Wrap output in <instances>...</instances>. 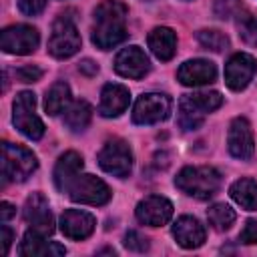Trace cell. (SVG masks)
<instances>
[{
    "mask_svg": "<svg viewBox=\"0 0 257 257\" xmlns=\"http://www.w3.org/2000/svg\"><path fill=\"white\" fill-rule=\"evenodd\" d=\"M233 201L247 211H257V183L253 179H239L229 189Z\"/></svg>",
    "mask_w": 257,
    "mask_h": 257,
    "instance_id": "cell-22",
    "label": "cell"
},
{
    "mask_svg": "<svg viewBox=\"0 0 257 257\" xmlns=\"http://www.w3.org/2000/svg\"><path fill=\"white\" fill-rule=\"evenodd\" d=\"M227 147H229V153L235 159H241V161L251 159V155L255 151V143H253L251 126L245 118L239 116L231 122L229 135H227Z\"/></svg>",
    "mask_w": 257,
    "mask_h": 257,
    "instance_id": "cell-13",
    "label": "cell"
},
{
    "mask_svg": "<svg viewBox=\"0 0 257 257\" xmlns=\"http://www.w3.org/2000/svg\"><path fill=\"white\" fill-rule=\"evenodd\" d=\"M241 6V0H215V14L219 18H231L237 16Z\"/></svg>",
    "mask_w": 257,
    "mask_h": 257,
    "instance_id": "cell-30",
    "label": "cell"
},
{
    "mask_svg": "<svg viewBox=\"0 0 257 257\" xmlns=\"http://www.w3.org/2000/svg\"><path fill=\"white\" fill-rule=\"evenodd\" d=\"M66 191L74 203L84 205H104L110 199V189L94 175H76Z\"/></svg>",
    "mask_w": 257,
    "mask_h": 257,
    "instance_id": "cell-6",
    "label": "cell"
},
{
    "mask_svg": "<svg viewBox=\"0 0 257 257\" xmlns=\"http://www.w3.org/2000/svg\"><path fill=\"white\" fill-rule=\"evenodd\" d=\"M203 120H205V112L193 104L189 94H183V98L179 100V124L185 131H195L203 124Z\"/></svg>",
    "mask_w": 257,
    "mask_h": 257,
    "instance_id": "cell-24",
    "label": "cell"
},
{
    "mask_svg": "<svg viewBox=\"0 0 257 257\" xmlns=\"http://www.w3.org/2000/svg\"><path fill=\"white\" fill-rule=\"evenodd\" d=\"M36 157L22 145L2 143V177L4 181H24L36 169Z\"/></svg>",
    "mask_w": 257,
    "mask_h": 257,
    "instance_id": "cell-3",
    "label": "cell"
},
{
    "mask_svg": "<svg viewBox=\"0 0 257 257\" xmlns=\"http://www.w3.org/2000/svg\"><path fill=\"white\" fill-rule=\"evenodd\" d=\"M42 76V68L34 66V64H24L16 70V78L20 82H36Z\"/></svg>",
    "mask_w": 257,
    "mask_h": 257,
    "instance_id": "cell-31",
    "label": "cell"
},
{
    "mask_svg": "<svg viewBox=\"0 0 257 257\" xmlns=\"http://www.w3.org/2000/svg\"><path fill=\"white\" fill-rule=\"evenodd\" d=\"M173 237L177 239V243L185 249H195L199 245H203L205 241V229L203 225L195 219V217H179L177 223L173 225Z\"/></svg>",
    "mask_w": 257,
    "mask_h": 257,
    "instance_id": "cell-18",
    "label": "cell"
},
{
    "mask_svg": "<svg viewBox=\"0 0 257 257\" xmlns=\"http://www.w3.org/2000/svg\"><path fill=\"white\" fill-rule=\"evenodd\" d=\"M207 219H209V223H211V227H213L215 231H227V229L235 223L237 215H235V211H233L229 205L217 203V205L209 207Z\"/></svg>",
    "mask_w": 257,
    "mask_h": 257,
    "instance_id": "cell-26",
    "label": "cell"
},
{
    "mask_svg": "<svg viewBox=\"0 0 257 257\" xmlns=\"http://www.w3.org/2000/svg\"><path fill=\"white\" fill-rule=\"evenodd\" d=\"M80 169H82V157L78 153H74V151L64 153L58 159L56 167H54V183H56V189L58 191L68 189V185L74 181V177L80 173Z\"/></svg>",
    "mask_w": 257,
    "mask_h": 257,
    "instance_id": "cell-20",
    "label": "cell"
},
{
    "mask_svg": "<svg viewBox=\"0 0 257 257\" xmlns=\"http://www.w3.org/2000/svg\"><path fill=\"white\" fill-rule=\"evenodd\" d=\"M239 239H241V243L255 245L257 243V221H247V225L243 227Z\"/></svg>",
    "mask_w": 257,
    "mask_h": 257,
    "instance_id": "cell-33",
    "label": "cell"
},
{
    "mask_svg": "<svg viewBox=\"0 0 257 257\" xmlns=\"http://www.w3.org/2000/svg\"><path fill=\"white\" fill-rule=\"evenodd\" d=\"M175 185L183 193H187V195H191L195 199L205 201V199L213 197L219 191L221 175L213 167H185L177 175Z\"/></svg>",
    "mask_w": 257,
    "mask_h": 257,
    "instance_id": "cell-2",
    "label": "cell"
},
{
    "mask_svg": "<svg viewBox=\"0 0 257 257\" xmlns=\"http://www.w3.org/2000/svg\"><path fill=\"white\" fill-rule=\"evenodd\" d=\"M98 165L102 171H106L114 177H126L133 169V153L124 141L112 139L100 149Z\"/></svg>",
    "mask_w": 257,
    "mask_h": 257,
    "instance_id": "cell-7",
    "label": "cell"
},
{
    "mask_svg": "<svg viewBox=\"0 0 257 257\" xmlns=\"http://www.w3.org/2000/svg\"><path fill=\"white\" fill-rule=\"evenodd\" d=\"M68 100H70V88H68L66 82L58 80V82H54L50 86V90L44 96V110L48 114H58V112L64 110Z\"/></svg>",
    "mask_w": 257,
    "mask_h": 257,
    "instance_id": "cell-23",
    "label": "cell"
},
{
    "mask_svg": "<svg viewBox=\"0 0 257 257\" xmlns=\"http://www.w3.org/2000/svg\"><path fill=\"white\" fill-rule=\"evenodd\" d=\"M94 225H96V219L90 213L80 209H68L60 217V231L68 239H76V241L86 239L94 231Z\"/></svg>",
    "mask_w": 257,
    "mask_h": 257,
    "instance_id": "cell-16",
    "label": "cell"
},
{
    "mask_svg": "<svg viewBox=\"0 0 257 257\" xmlns=\"http://www.w3.org/2000/svg\"><path fill=\"white\" fill-rule=\"evenodd\" d=\"M90 114H92V108L86 100H76L70 104V108L66 110L64 114V124L70 128V131H84L90 122Z\"/></svg>",
    "mask_w": 257,
    "mask_h": 257,
    "instance_id": "cell-25",
    "label": "cell"
},
{
    "mask_svg": "<svg viewBox=\"0 0 257 257\" xmlns=\"http://www.w3.org/2000/svg\"><path fill=\"white\" fill-rule=\"evenodd\" d=\"M237 30L247 44H257V16L251 12H237Z\"/></svg>",
    "mask_w": 257,
    "mask_h": 257,
    "instance_id": "cell-27",
    "label": "cell"
},
{
    "mask_svg": "<svg viewBox=\"0 0 257 257\" xmlns=\"http://www.w3.org/2000/svg\"><path fill=\"white\" fill-rule=\"evenodd\" d=\"M0 235H2V255H6L8 253V249H10V243H12V237H14V233L6 227V225H2L0 227Z\"/></svg>",
    "mask_w": 257,
    "mask_h": 257,
    "instance_id": "cell-34",
    "label": "cell"
},
{
    "mask_svg": "<svg viewBox=\"0 0 257 257\" xmlns=\"http://www.w3.org/2000/svg\"><path fill=\"white\" fill-rule=\"evenodd\" d=\"M131 100L128 88L116 82H108L104 84L102 92H100V104H98V112L102 116H118L120 112L126 110Z\"/></svg>",
    "mask_w": 257,
    "mask_h": 257,
    "instance_id": "cell-17",
    "label": "cell"
},
{
    "mask_svg": "<svg viewBox=\"0 0 257 257\" xmlns=\"http://www.w3.org/2000/svg\"><path fill=\"white\" fill-rule=\"evenodd\" d=\"M124 18H126V6L122 2L118 0L100 2L94 10L96 26L92 28V42L102 50L120 44L128 34L124 26Z\"/></svg>",
    "mask_w": 257,
    "mask_h": 257,
    "instance_id": "cell-1",
    "label": "cell"
},
{
    "mask_svg": "<svg viewBox=\"0 0 257 257\" xmlns=\"http://www.w3.org/2000/svg\"><path fill=\"white\" fill-rule=\"evenodd\" d=\"M80 48V34L70 18L60 16L52 24V34L48 40V52L54 58H68Z\"/></svg>",
    "mask_w": 257,
    "mask_h": 257,
    "instance_id": "cell-5",
    "label": "cell"
},
{
    "mask_svg": "<svg viewBox=\"0 0 257 257\" xmlns=\"http://www.w3.org/2000/svg\"><path fill=\"white\" fill-rule=\"evenodd\" d=\"M137 219L151 227H161L173 217V203L161 195H149L137 205Z\"/></svg>",
    "mask_w": 257,
    "mask_h": 257,
    "instance_id": "cell-12",
    "label": "cell"
},
{
    "mask_svg": "<svg viewBox=\"0 0 257 257\" xmlns=\"http://www.w3.org/2000/svg\"><path fill=\"white\" fill-rule=\"evenodd\" d=\"M24 221L30 225L32 231L42 233L46 237L52 235V231H54V219H52V213H50V207H48V201L44 199V195L32 193L26 199V205H24Z\"/></svg>",
    "mask_w": 257,
    "mask_h": 257,
    "instance_id": "cell-10",
    "label": "cell"
},
{
    "mask_svg": "<svg viewBox=\"0 0 257 257\" xmlns=\"http://www.w3.org/2000/svg\"><path fill=\"white\" fill-rule=\"evenodd\" d=\"M177 78L185 86H203L217 78V66L211 60H203V58L187 60L179 66Z\"/></svg>",
    "mask_w": 257,
    "mask_h": 257,
    "instance_id": "cell-15",
    "label": "cell"
},
{
    "mask_svg": "<svg viewBox=\"0 0 257 257\" xmlns=\"http://www.w3.org/2000/svg\"><path fill=\"white\" fill-rule=\"evenodd\" d=\"M18 253L20 255H40V257H44V255H64L66 249L62 245H58L56 241H48L46 235L36 233V231L30 229V231H26Z\"/></svg>",
    "mask_w": 257,
    "mask_h": 257,
    "instance_id": "cell-19",
    "label": "cell"
},
{
    "mask_svg": "<svg viewBox=\"0 0 257 257\" xmlns=\"http://www.w3.org/2000/svg\"><path fill=\"white\" fill-rule=\"evenodd\" d=\"M197 40L203 48L213 50V52H221L229 46V38L221 32V30H199L197 32Z\"/></svg>",
    "mask_w": 257,
    "mask_h": 257,
    "instance_id": "cell-28",
    "label": "cell"
},
{
    "mask_svg": "<svg viewBox=\"0 0 257 257\" xmlns=\"http://www.w3.org/2000/svg\"><path fill=\"white\" fill-rule=\"evenodd\" d=\"M14 215H16V207H12L10 203L4 201V203L0 205V219H2V223H6V221H8L10 217H14Z\"/></svg>",
    "mask_w": 257,
    "mask_h": 257,
    "instance_id": "cell-36",
    "label": "cell"
},
{
    "mask_svg": "<svg viewBox=\"0 0 257 257\" xmlns=\"http://www.w3.org/2000/svg\"><path fill=\"white\" fill-rule=\"evenodd\" d=\"M124 247H126L128 251L143 253V251L149 249V239H147L143 233H139V231H128V233L124 235Z\"/></svg>",
    "mask_w": 257,
    "mask_h": 257,
    "instance_id": "cell-29",
    "label": "cell"
},
{
    "mask_svg": "<svg viewBox=\"0 0 257 257\" xmlns=\"http://www.w3.org/2000/svg\"><path fill=\"white\" fill-rule=\"evenodd\" d=\"M149 66V58L139 46H126L114 58V70L124 78H143Z\"/></svg>",
    "mask_w": 257,
    "mask_h": 257,
    "instance_id": "cell-14",
    "label": "cell"
},
{
    "mask_svg": "<svg viewBox=\"0 0 257 257\" xmlns=\"http://www.w3.org/2000/svg\"><path fill=\"white\" fill-rule=\"evenodd\" d=\"M38 42H40L38 30L28 24L8 26L4 28L2 38H0V46L8 54H30L32 50H36Z\"/></svg>",
    "mask_w": 257,
    "mask_h": 257,
    "instance_id": "cell-9",
    "label": "cell"
},
{
    "mask_svg": "<svg viewBox=\"0 0 257 257\" xmlns=\"http://www.w3.org/2000/svg\"><path fill=\"white\" fill-rule=\"evenodd\" d=\"M149 48L159 60H171L177 52V34L167 26H159L149 34Z\"/></svg>",
    "mask_w": 257,
    "mask_h": 257,
    "instance_id": "cell-21",
    "label": "cell"
},
{
    "mask_svg": "<svg viewBox=\"0 0 257 257\" xmlns=\"http://www.w3.org/2000/svg\"><path fill=\"white\" fill-rule=\"evenodd\" d=\"M34 106H36L34 94L28 92V90L20 92V94L16 96V100H14V116H12V120H14V126H16L24 137H28V139H32V141H38V139L44 135V124H42V120L36 116Z\"/></svg>",
    "mask_w": 257,
    "mask_h": 257,
    "instance_id": "cell-4",
    "label": "cell"
},
{
    "mask_svg": "<svg viewBox=\"0 0 257 257\" xmlns=\"http://www.w3.org/2000/svg\"><path fill=\"white\" fill-rule=\"evenodd\" d=\"M171 112V100L165 94L149 92L139 96L133 108V120L137 124H155L169 116Z\"/></svg>",
    "mask_w": 257,
    "mask_h": 257,
    "instance_id": "cell-8",
    "label": "cell"
},
{
    "mask_svg": "<svg viewBox=\"0 0 257 257\" xmlns=\"http://www.w3.org/2000/svg\"><path fill=\"white\" fill-rule=\"evenodd\" d=\"M257 70V62L251 54H245V52H237L229 58L227 66H225V82L231 90H243L253 74Z\"/></svg>",
    "mask_w": 257,
    "mask_h": 257,
    "instance_id": "cell-11",
    "label": "cell"
},
{
    "mask_svg": "<svg viewBox=\"0 0 257 257\" xmlns=\"http://www.w3.org/2000/svg\"><path fill=\"white\" fill-rule=\"evenodd\" d=\"M46 6V0H18V8L20 12L28 14V16H36L44 10Z\"/></svg>",
    "mask_w": 257,
    "mask_h": 257,
    "instance_id": "cell-32",
    "label": "cell"
},
{
    "mask_svg": "<svg viewBox=\"0 0 257 257\" xmlns=\"http://www.w3.org/2000/svg\"><path fill=\"white\" fill-rule=\"evenodd\" d=\"M78 70H80V72H84V74H88V76H94V74L98 72V66H96L92 60H88V58H86V60H82V62L78 64Z\"/></svg>",
    "mask_w": 257,
    "mask_h": 257,
    "instance_id": "cell-35",
    "label": "cell"
}]
</instances>
